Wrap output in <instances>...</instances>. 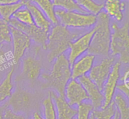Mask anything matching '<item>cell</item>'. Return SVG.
I'll list each match as a JSON object with an SVG mask.
<instances>
[{
	"mask_svg": "<svg viewBox=\"0 0 129 119\" xmlns=\"http://www.w3.org/2000/svg\"><path fill=\"white\" fill-rule=\"evenodd\" d=\"M94 32L88 53L94 56H109L112 30L110 18L105 11H102L96 15V21L94 25Z\"/></svg>",
	"mask_w": 129,
	"mask_h": 119,
	"instance_id": "cell-1",
	"label": "cell"
},
{
	"mask_svg": "<svg viewBox=\"0 0 129 119\" xmlns=\"http://www.w3.org/2000/svg\"><path fill=\"white\" fill-rule=\"evenodd\" d=\"M79 36L78 33L72 32L68 28L60 24L53 25L49 33L45 49L48 52L49 62H52L58 56L65 53L71 43Z\"/></svg>",
	"mask_w": 129,
	"mask_h": 119,
	"instance_id": "cell-2",
	"label": "cell"
},
{
	"mask_svg": "<svg viewBox=\"0 0 129 119\" xmlns=\"http://www.w3.org/2000/svg\"><path fill=\"white\" fill-rule=\"evenodd\" d=\"M54 61L50 73L43 74L42 76L47 87L51 88L57 95L64 97L66 86L71 79V65L65 53L58 56Z\"/></svg>",
	"mask_w": 129,
	"mask_h": 119,
	"instance_id": "cell-3",
	"label": "cell"
},
{
	"mask_svg": "<svg viewBox=\"0 0 129 119\" xmlns=\"http://www.w3.org/2000/svg\"><path fill=\"white\" fill-rule=\"evenodd\" d=\"M112 34L110 53L112 56H118L120 62L128 65L129 62V25L126 22L122 26L117 23L111 26Z\"/></svg>",
	"mask_w": 129,
	"mask_h": 119,
	"instance_id": "cell-4",
	"label": "cell"
},
{
	"mask_svg": "<svg viewBox=\"0 0 129 119\" xmlns=\"http://www.w3.org/2000/svg\"><path fill=\"white\" fill-rule=\"evenodd\" d=\"M55 13L59 23L67 28H88L94 26L96 21V15L89 13L67 11L56 8Z\"/></svg>",
	"mask_w": 129,
	"mask_h": 119,
	"instance_id": "cell-5",
	"label": "cell"
},
{
	"mask_svg": "<svg viewBox=\"0 0 129 119\" xmlns=\"http://www.w3.org/2000/svg\"><path fill=\"white\" fill-rule=\"evenodd\" d=\"M5 103L14 112L23 115L29 112L32 107V95L26 90L18 89L13 92Z\"/></svg>",
	"mask_w": 129,
	"mask_h": 119,
	"instance_id": "cell-6",
	"label": "cell"
},
{
	"mask_svg": "<svg viewBox=\"0 0 129 119\" xmlns=\"http://www.w3.org/2000/svg\"><path fill=\"white\" fill-rule=\"evenodd\" d=\"M11 43L13 44L11 60L13 64L15 65L20 61L26 50L30 48L31 40L26 34L11 26Z\"/></svg>",
	"mask_w": 129,
	"mask_h": 119,
	"instance_id": "cell-7",
	"label": "cell"
},
{
	"mask_svg": "<svg viewBox=\"0 0 129 119\" xmlns=\"http://www.w3.org/2000/svg\"><path fill=\"white\" fill-rule=\"evenodd\" d=\"M114 63L115 58L113 56H107L100 63L94 65L89 72L88 76L102 91Z\"/></svg>",
	"mask_w": 129,
	"mask_h": 119,
	"instance_id": "cell-8",
	"label": "cell"
},
{
	"mask_svg": "<svg viewBox=\"0 0 129 119\" xmlns=\"http://www.w3.org/2000/svg\"><path fill=\"white\" fill-rule=\"evenodd\" d=\"M64 97L68 103L73 106L89 101V97L85 89L78 79H71L66 86Z\"/></svg>",
	"mask_w": 129,
	"mask_h": 119,
	"instance_id": "cell-9",
	"label": "cell"
},
{
	"mask_svg": "<svg viewBox=\"0 0 129 119\" xmlns=\"http://www.w3.org/2000/svg\"><path fill=\"white\" fill-rule=\"evenodd\" d=\"M9 23L11 26L18 29L30 37L31 40L40 45L45 50L49 32L39 28L35 25H26L11 18Z\"/></svg>",
	"mask_w": 129,
	"mask_h": 119,
	"instance_id": "cell-10",
	"label": "cell"
},
{
	"mask_svg": "<svg viewBox=\"0 0 129 119\" xmlns=\"http://www.w3.org/2000/svg\"><path fill=\"white\" fill-rule=\"evenodd\" d=\"M94 32V29L93 28L89 32L79 36L71 43L69 48V55L68 56V60L71 66L77 59L88 51Z\"/></svg>",
	"mask_w": 129,
	"mask_h": 119,
	"instance_id": "cell-11",
	"label": "cell"
},
{
	"mask_svg": "<svg viewBox=\"0 0 129 119\" xmlns=\"http://www.w3.org/2000/svg\"><path fill=\"white\" fill-rule=\"evenodd\" d=\"M120 62L115 63L110 74L105 83L102 91L104 96V103L102 108L109 105L113 101L120 76Z\"/></svg>",
	"mask_w": 129,
	"mask_h": 119,
	"instance_id": "cell-12",
	"label": "cell"
},
{
	"mask_svg": "<svg viewBox=\"0 0 129 119\" xmlns=\"http://www.w3.org/2000/svg\"><path fill=\"white\" fill-rule=\"evenodd\" d=\"M78 80L85 89L93 110H97L103 107L104 96L103 92L100 90L97 85L89 78L88 75L79 78Z\"/></svg>",
	"mask_w": 129,
	"mask_h": 119,
	"instance_id": "cell-13",
	"label": "cell"
},
{
	"mask_svg": "<svg viewBox=\"0 0 129 119\" xmlns=\"http://www.w3.org/2000/svg\"><path fill=\"white\" fill-rule=\"evenodd\" d=\"M49 95L52 98L56 110L57 119H74L77 115V108L68 103L64 97L50 91Z\"/></svg>",
	"mask_w": 129,
	"mask_h": 119,
	"instance_id": "cell-14",
	"label": "cell"
},
{
	"mask_svg": "<svg viewBox=\"0 0 129 119\" xmlns=\"http://www.w3.org/2000/svg\"><path fill=\"white\" fill-rule=\"evenodd\" d=\"M94 60L95 56L88 53L77 59L71 66V78L78 79L87 75L94 66Z\"/></svg>",
	"mask_w": 129,
	"mask_h": 119,
	"instance_id": "cell-15",
	"label": "cell"
},
{
	"mask_svg": "<svg viewBox=\"0 0 129 119\" xmlns=\"http://www.w3.org/2000/svg\"><path fill=\"white\" fill-rule=\"evenodd\" d=\"M22 71L23 75L28 80L35 81L41 74V63L35 58L27 56L23 60Z\"/></svg>",
	"mask_w": 129,
	"mask_h": 119,
	"instance_id": "cell-16",
	"label": "cell"
},
{
	"mask_svg": "<svg viewBox=\"0 0 129 119\" xmlns=\"http://www.w3.org/2000/svg\"><path fill=\"white\" fill-rule=\"evenodd\" d=\"M27 8L30 10L34 20V25L39 28L49 32L52 27V23L48 20L45 14L39 9L37 5L30 0H28L25 4Z\"/></svg>",
	"mask_w": 129,
	"mask_h": 119,
	"instance_id": "cell-17",
	"label": "cell"
},
{
	"mask_svg": "<svg viewBox=\"0 0 129 119\" xmlns=\"http://www.w3.org/2000/svg\"><path fill=\"white\" fill-rule=\"evenodd\" d=\"M125 8L126 3L123 0H106L103 4L106 14L110 18L119 22L123 20Z\"/></svg>",
	"mask_w": 129,
	"mask_h": 119,
	"instance_id": "cell-18",
	"label": "cell"
},
{
	"mask_svg": "<svg viewBox=\"0 0 129 119\" xmlns=\"http://www.w3.org/2000/svg\"><path fill=\"white\" fill-rule=\"evenodd\" d=\"M14 66L7 73L5 79L0 83V105L8 100L13 93V85L12 78L14 73Z\"/></svg>",
	"mask_w": 129,
	"mask_h": 119,
	"instance_id": "cell-19",
	"label": "cell"
},
{
	"mask_svg": "<svg viewBox=\"0 0 129 119\" xmlns=\"http://www.w3.org/2000/svg\"><path fill=\"white\" fill-rule=\"evenodd\" d=\"M39 8L40 10L45 14L48 20L52 25H55L59 23L57 18L55 16V9L52 0H30Z\"/></svg>",
	"mask_w": 129,
	"mask_h": 119,
	"instance_id": "cell-20",
	"label": "cell"
},
{
	"mask_svg": "<svg viewBox=\"0 0 129 119\" xmlns=\"http://www.w3.org/2000/svg\"><path fill=\"white\" fill-rule=\"evenodd\" d=\"M113 101L119 114L120 119H129V106L128 98L121 93L115 94Z\"/></svg>",
	"mask_w": 129,
	"mask_h": 119,
	"instance_id": "cell-21",
	"label": "cell"
},
{
	"mask_svg": "<svg viewBox=\"0 0 129 119\" xmlns=\"http://www.w3.org/2000/svg\"><path fill=\"white\" fill-rule=\"evenodd\" d=\"M117 108L114 101L105 108L93 110V114L94 119H113L115 115Z\"/></svg>",
	"mask_w": 129,
	"mask_h": 119,
	"instance_id": "cell-22",
	"label": "cell"
},
{
	"mask_svg": "<svg viewBox=\"0 0 129 119\" xmlns=\"http://www.w3.org/2000/svg\"><path fill=\"white\" fill-rule=\"evenodd\" d=\"M11 18L16 20L21 23L26 25H34V20L30 10L27 8L25 5L20 8L13 15Z\"/></svg>",
	"mask_w": 129,
	"mask_h": 119,
	"instance_id": "cell-23",
	"label": "cell"
},
{
	"mask_svg": "<svg viewBox=\"0 0 129 119\" xmlns=\"http://www.w3.org/2000/svg\"><path fill=\"white\" fill-rule=\"evenodd\" d=\"M80 7L91 14L97 15L103 10V4L98 3L94 0H74Z\"/></svg>",
	"mask_w": 129,
	"mask_h": 119,
	"instance_id": "cell-24",
	"label": "cell"
},
{
	"mask_svg": "<svg viewBox=\"0 0 129 119\" xmlns=\"http://www.w3.org/2000/svg\"><path fill=\"white\" fill-rule=\"evenodd\" d=\"M25 3L22 2L15 4H10V5H0V17L9 22L12 18L13 15L20 8L24 6Z\"/></svg>",
	"mask_w": 129,
	"mask_h": 119,
	"instance_id": "cell-25",
	"label": "cell"
},
{
	"mask_svg": "<svg viewBox=\"0 0 129 119\" xmlns=\"http://www.w3.org/2000/svg\"><path fill=\"white\" fill-rule=\"evenodd\" d=\"M54 6L64 9L67 11H78L86 13V11L79 6L74 0H52Z\"/></svg>",
	"mask_w": 129,
	"mask_h": 119,
	"instance_id": "cell-26",
	"label": "cell"
},
{
	"mask_svg": "<svg viewBox=\"0 0 129 119\" xmlns=\"http://www.w3.org/2000/svg\"><path fill=\"white\" fill-rule=\"evenodd\" d=\"M42 105L44 119H57L54 100L50 95L44 100Z\"/></svg>",
	"mask_w": 129,
	"mask_h": 119,
	"instance_id": "cell-27",
	"label": "cell"
},
{
	"mask_svg": "<svg viewBox=\"0 0 129 119\" xmlns=\"http://www.w3.org/2000/svg\"><path fill=\"white\" fill-rule=\"evenodd\" d=\"M11 42V26L8 21L0 17V45Z\"/></svg>",
	"mask_w": 129,
	"mask_h": 119,
	"instance_id": "cell-28",
	"label": "cell"
},
{
	"mask_svg": "<svg viewBox=\"0 0 129 119\" xmlns=\"http://www.w3.org/2000/svg\"><path fill=\"white\" fill-rule=\"evenodd\" d=\"M93 111V107L89 101H86L79 104L77 107L76 119H90Z\"/></svg>",
	"mask_w": 129,
	"mask_h": 119,
	"instance_id": "cell-29",
	"label": "cell"
},
{
	"mask_svg": "<svg viewBox=\"0 0 129 119\" xmlns=\"http://www.w3.org/2000/svg\"><path fill=\"white\" fill-rule=\"evenodd\" d=\"M27 118L22 114H19L14 112L9 108H6L4 111L1 119H26Z\"/></svg>",
	"mask_w": 129,
	"mask_h": 119,
	"instance_id": "cell-30",
	"label": "cell"
},
{
	"mask_svg": "<svg viewBox=\"0 0 129 119\" xmlns=\"http://www.w3.org/2000/svg\"><path fill=\"white\" fill-rule=\"evenodd\" d=\"M117 89L119 91L120 93L123 94L128 98L129 94L128 81H122L121 83H118L117 86Z\"/></svg>",
	"mask_w": 129,
	"mask_h": 119,
	"instance_id": "cell-31",
	"label": "cell"
},
{
	"mask_svg": "<svg viewBox=\"0 0 129 119\" xmlns=\"http://www.w3.org/2000/svg\"><path fill=\"white\" fill-rule=\"evenodd\" d=\"M8 60V55L6 51L0 48V69L5 65Z\"/></svg>",
	"mask_w": 129,
	"mask_h": 119,
	"instance_id": "cell-32",
	"label": "cell"
},
{
	"mask_svg": "<svg viewBox=\"0 0 129 119\" xmlns=\"http://www.w3.org/2000/svg\"><path fill=\"white\" fill-rule=\"evenodd\" d=\"M28 0H0V5H10V4L26 2Z\"/></svg>",
	"mask_w": 129,
	"mask_h": 119,
	"instance_id": "cell-33",
	"label": "cell"
},
{
	"mask_svg": "<svg viewBox=\"0 0 129 119\" xmlns=\"http://www.w3.org/2000/svg\"><path fill=\"white\" fill-rule=\"evenodd\" d=\"M31 119H44L43 116H41L40 113L37 111H35L33 113Z\"/></svg>",
	"mask_w": 129,
	"mask_h": 119,
	"instance_id": "cell-34",
	"label": "cell"
},
{
	"mask_svg": "<svg viewBox=\"0 0 129 119\" xmlns=\"http://www.w3.org/2000/svg\"><path fill=\"white\" fill-rule=\"evenodd\" d=\"M6 108H7V106H6V105L5 103L0 105V119L2 118L3 114L4 111H5Z\"/></svg>",
	"mask_w": 129,
	"mask_h": 119,
	"instance_id": "cell-35",
	"label": "cell"
},
{
	"mask_svg": "<svg viewBox=\"0 0 129 119\" xmlns=\"http://www.w3.org/2000/svg\"><path fill=\"white\" fill-rule=\"evenodd\" d=\"M113 119H120L119 114H118V111H117H117H116L115 115L114 117H113Z\"/></svg>",
	"mask_w": 129,
	"mask_h": 119,
	"instance_id": "cell-36",
	"label": "cell"
},
{
	"mask_svg": "<svg viewBox=\"0 0 129 119\" xmlns=\"http://www.w3.org/2000/svg\"><path fill=\"white\" fill-rule=\"evenodd\" d=\"M90 119H94V116H93V112H92L91 115V116H90Z\"/></svg>",
	"mask_w": 129,
	"mask_h": 119,
	"instance_id": "cell-37",
	"label": "cell"
},
{
	"mask_svg": "<svg viewBox=\"0 0 129 119\" xmlns=\"http://www.w3.org/2000/svg\"><path fill=\"white\" fill-rule=\"evenodd\" d=\"M26 119H28V118H26Z\"/></svg>",
	"mask_w": 129,
	"mask_h": 119,
	"instance_id": "cell-38",
	"label": "cell"
},
{
	"mask_svg": "<svg viewBox=\"0 0 129 119\" xmlns=\"http://www.w3.org/2000/svg\"><path fill=\"white\" fill-rule=\"evenodd\" d=\"M74 119H76V118H74Z\"/></svg>",
	"mask_w": 129,
	"mask_h": 119,
	"instance_id": "cell-39",
	"label": "cell"
}]
</instances>
